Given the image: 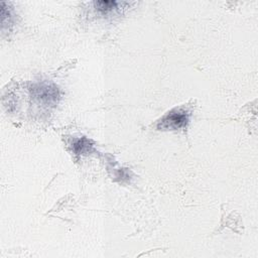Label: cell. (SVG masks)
<instances>
[{
    "label": "cell",
    "mask_w": 258,
    "mask_h": 258,
    "mask_svg": "<svg viewBox=\"0 0 258 258\" xmlns=\"http://www.w3.org/2000/svg\"><path fill=\"white\" fill-rule=\"evenodd\" d=\"M189 112L183 107L174 108L165 114L158 122L157 129L159 130H176L186 126L188 122Z\"/></svg>",
    "instance_id": "1"
},
{
    "label": "cell",
    "mask_w": 258,
    "mask_h": 258,
    "mask_svg": "<svg viewBox=\"0 0 258 258\" xmlns=\"http://www.w3.org/2000/svg\"><path fill=\"white\" fill-rule=\"evenodd\" d=\"M96 8L102 13H108L117 8L119 2L116 1H96L94 2Z\"/></svg>",
    "instance_id": "2"
}]
</instances>
